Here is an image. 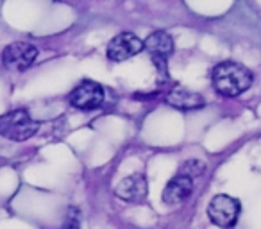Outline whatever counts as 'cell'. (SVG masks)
<instances>
[{
    "label": "cell",
    "mask_w": 261,
    "mask_h": 229,
    "mask_svg": "<svg viewBox=\"0 0 261 229\" xmlns=\"http://www.w3.org/2000/svg\"><path fill=\"white\" fill-rule=\"evenodd\" d=\"M38 58V48L27 41H15L9 43L2 52V63L11 72H23Z\"/></svg>",
    "instance_id": "cell-4"
},
{
    "label": "cell",
    "mask_w": 261,
    "mask_h": 229,
    "mask_svg": "<svg viewBox=\"0 0 261 229\" xmlns=\"http://www.w3.org/2000/svg\"><path fill=\"white\" fill-rule=\"evenodd\" d=\"M143 50V41L133 33H120L108 45V58L111 61H125Z\"/></svg>",
    "instance_id": "cell-6"
},
{
    "label": "cell",
    "mask_w": 261,
    "mask_h": 229,
    "mask_svg": "<svg viewBox=\"0 0 261 229\" xmlns=\"http://www.w3.org/2000/svg\"><path fill=\"white\" fill-rule=\"evenodd\" d=\"M167 102L177 109H197L204 106V98L186 88H172L167 93Z\"/></svg>",
    "instance_id": "cell-10"
},
{
    "label": "cell",
    "mask_w": 261,
    "mask_h": 229,
    "mask_svg": "<svg viewBox=\"0 0 261 229\" xmlns=\"http://www.w3.org/2000/svg\"><path fill=\"white\" fill-rule=\"evenodd\" d=\"M38 122L31 118L25 109H15L0 115V135L13 142H23L36 135Z\"/></svg>",
    "instance_id": "cell-2"
},
{
    "label": "cell",
    "mask_w": 261,
    "mask_h": 229,
    "mask_svg": "<svg viewBox=\"0 0 261 229\" xmlns=\"http://www.w3.org/2000/svg\"><path fill=\"white\" fill-rule=\"evenodd\" d=\"M143 48L149 50V54L152 56L154 61H161L165 65V61L174 54V40L165 31H156V33H152L143 41Z\"/></svg>",
    "instance_id": "cell-8"
},
{
    "label": "cell",
    "mask_w": 261,
    "mask_h": 229,
    "mask_svg": "<svg viewBox=\"0 0 261 229\" xmlns=\"http://www.w3.org/2000/svg\"><path fill=\"white\" fill-rule=\"evenodd\" d=\"M68 100L73 108L90 111V109H97L104 104L106 93L104 88L98 83H95V81H83L79 86L73 88Z\"/></svg>",
    "instance_id": "cell-5"
},
{
    "label": "cell",
    "mask_w": 261,
    "mask_h": 229,
    "mask_svg": "<svg viewBox=\"0 0 261 229\" xmlns=\"http://www.w3.org/2000/svg\"><path fill=\"white\" fill-rule=\"evenodd\" d=\"M254 75L242 63L224 61L213 68V86L225 97H238L252 86Z\"/></svg>",
    "instance_id": "cell-1"
},
{
    "label": "cell",
    "mask_w": 261,
    "mask_h": 229,
    "mask_svg": "<svg viewBox=\"0 0 261 229\" xmlns=\"http://www.w3.org/2000/svg\"><path fill=\"white\" fill-rule=\"evenodd\" d=\"M204 170H206V165H204L200 160H188L181 165L179 175H185V177L193 179V177H199Z\"/></svg>",
    "instance_id": "cell-11"
},
{
    "label": "cell",
    "mask_w": 261,
    "mask_h": 229,
    "mask_svg": "<svg viewBox=\"0 0 261 229\" xmlns=\"http://www.w3.org/2000/svg\"><path fill=\"white\" fill-rule=\"evenodd\" d=\"M240 206L238 199L227 195V193H220L211 199L210 206H207V217L218 227H232L240 217Z\"/></svg>",
    "instance_id": "cell-3"
},
{
    "label": "cell",
    "mask_w": 261,
    "mask_h": 229,
    "mask_svg": "<svg viewBox=\"0 0 261 229\" xmlns=\"http://www.w3.org/2000/svg\"><path fill=\"white\" fill-rule=\"evenodd\" d=\"M81 227V217H79V210L77 208H70L68 215L65 218V224L61 229H79Z\"/></svg>",
    "instance_id": "cell-12"
},
{
    "label": "cell",
    "mask_w": 261,
    "mask_h": 229,
    "mask_svg": "<svg viewBox=\"0 0 261 229\" xmlns=\"http://www.w3.org/2000/svg\"><path fill=\"white\" fill-rule=\"evenodd\" d=\"M193 192V179L185 177V175H175L168 181V185L163 190L165 204H179L185 202Z\"/></svg>",
    "instance_id": "cell-9"
},
{
    "label": "cell",
    "mask_w": 261,
    "mask_h": 229,
    "mask_svg": "<svg viewBox=\"0 0 261 229\" xmlns=\"http://www.w3.org/2000/svg\"><path fill=\"white\" fill-rule=\"evenodd\" d=\"M116 195L123 199L125 202H135L140 204L147 199L149 193V183L143 174H133L123 177L122 181L116 185Z\"/></svg>",
    "instance_id": "cell-7"
}]
</instances>
